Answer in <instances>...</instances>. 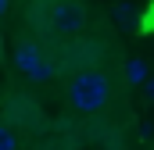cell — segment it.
Here are the masks:
<instances>
[{
  "label": "cell",
  "mask_w": 154,
  "mask_h": 150,
  "mask_svg": "<svg viewBox=\"0 0 154 150\" xmlns=\"http://www.w3.org/2000/svg\"><path fill=\"white\" fill-rule=\"evenodd\" d=\"M111 100V75L104 68H79L68 79V104L79 114H97Z\"/></svg>",
  "instance_id": "1"
},
{
  "label": "cell",
  "mask_w": 154,
  "mask_h": 150,
  "mask_svg": "<svg viewBox=\"0 0 154 150\" xmlns=\"http://www.w3.org/2000/svg\"><path fill=\"white\" fill-rule=\"evenodd\" d=\"M90 25V7L82 0H50V11H47V29L61 39L82 36V29Z\"/></svg>",
  "instance_id": "2"
},
{
  "label": "cell",
  "mask_w": 154,
  "mask_h": 150,
  "mask_svg": "<svg viewBox=\"0 0 154 150\" xmlns=\"http://www.w3.org/2000/svg\"><path fill=\"white\" fill-rule=\"evenodd\" d=\"M14 68L22 75H29L32 82H47V79H54V57L39 46V43H32V39H25V43H18L14 46Z\"/></svg>",
  "instance_id": "3"
},
{
  "label": "cell",
  "mask_w": 154,
  "mask_h": 150,
  "mask_svg": "<svg viewBox=\"0 0 154 150\" xmlns=\"http://www.w3.org/2000/svg\"><path fill=\"white\" fill-rule=\"evenodd\" d=\"M111 22H115L118 29H140V14H136V7L129 0H118L115 7H111Z\"/></svg>",
  "instance_id": "4"
},
{
  "label": "cell",
  "mask_w": 154,
  "mask_h": 150,
  "mask_svg": "<svg viewBox=\"0 0 154 150\" xmlns=\"http://www.w3.org/2000/svg\"><path fill=\"white\" fill-rule=\"evenodd\" d=\"M147 61L143 57H129L125 61V68H122V79H125V86H143L147 82Z\"/></svg>",
  "instance_id": "5"
},
{
  "label": "cell",
  "mask_w": 154,
  "mask_h": 150,
  "mask_svg": "<svg viewBox=\"0 0 154 150\" xmlns=\"http://www.w3.org/2000/svg\"><path fill=\"white\" fill-rule=\"evenodd\" d=\"M0 150H18V136L7 125H0Z\"/></svg>",
  "instance_id": "6"
},
{
  "label": "cell",
  "mask_w": 154,
  "mask_h": 150,
  "mask_svg": "<svg viewBox=\"0 0 154 150\" xmlns=\"http://www.w3.org/2000/svg\"><path fill=\"white\" fill-rule=\"evenodd\" d=\"M143 97L154 104V75H147V82H143Z\"/></svg>",
  "instance_id": "7"
},
{
  "label": "cell",
  "mask_w": 154,
  "mask_h": 150,
  "mask_svg": "<svg viewBox=\"0 0 154 150\" xmlns=\"http://www.w3.org/2000/svg\"><path fill=\"white\" fill-rule=\"evenodd\" d=\"M4 11H7V0H0V14H4Z\"/></svg>",
  "instance_id": "8"
}]
</instances>
